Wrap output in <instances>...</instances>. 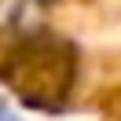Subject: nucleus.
<instances>
[{
  "label": "nucleus",
  "instance_id": "f257e3e1",
  "mask_svg": "<svg viewBox=\"0 0 121 121\" xmlns=\"http://www.w3.org/2000/svg\"><path fill=\"white\" fill-rule=\"evenodd\" d=\"M0 121H18V117H15V110H11L4 99H0Z\"/></svg>",
  "mask_w": 121,
  "mask_h": 121
}]
</instances>
